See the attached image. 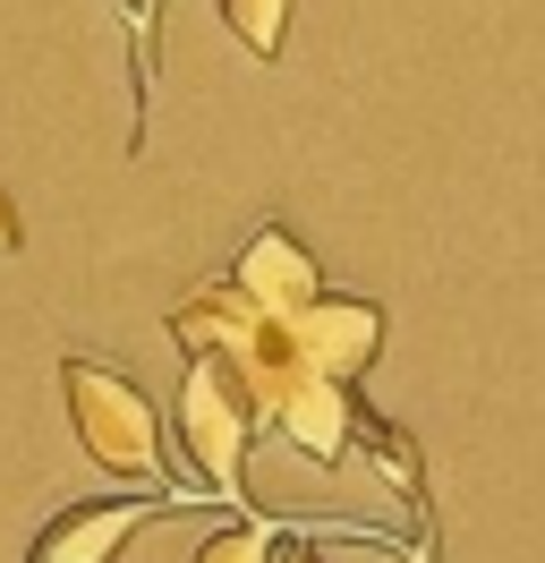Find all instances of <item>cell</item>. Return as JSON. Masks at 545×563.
Masks as SVG:
<instances>
[{
    "instance_id": "7",
    "label": "cell",
    "mask_w": 545,
    "mask_h": 563,
    "mask_svg": "<svg viewBox=\"0 0 545 563\" xmlns=\"http://www.w3.org/2000/svg\"><path fill=\"white\" fill-rule=\"evenodd\" d=\"M358 444H367V461L383 470V487H392L409 512H418V504H426V461H418V444H409L392 419H375V410L358 419Z\"/></svg>"
},
{
    "instance_id": "5",
    "label": "cell",
    "mask_w": 545,
    "mask_h": 563,
    "mask_svg": "<svg viewBox=\"0 0 545 563\" xmlns=\"http://www.w3.org/2000/svg\"><path fill=\"white\" fill-rule=\"evenodd\" d=\"M231 282L265 308V317H299V308H315L324 299V274H315V247L299 240V231H281V222H265L256 240L238 247Z\"/></svg>"
},
{
    "instance_id": "4",
    "label": "cell",
    "mask_w": 545,
    "mask_h": 563,
    "mask_svg": "<svg viewBox=\"0 0 545 563\" xmlns=\"http://www.w3.org/2000/svg\"><path fill=\"white\" fill-rule=\"evenodd\" d=\"M290 342H299V367L307 376H333V385H358L375 367V351H383V308L375 299H315V308H299L290 317Z\"/></svg>"
},
{
    "instance_id": "2",
    "label": "cell",
    "mask_w": 545,
    "mask_h": 563,
    "mask_svg": "<svg viewBox=\"0 0 545 563\" xmlns=\"http://www.w3.org/2000/svg\"><path fill=\"white\" fill-rule=\"evenodd\" d=\"M265 427V401L256 385L238 376L222 351H197L188 358V385H179V435L197 453V487L213 504H238V470H247V444Z\"/></svg>"
},
{
    "instance_id": "10",
    "label": "cell",
    "mask_w": 545,
    "mask_h": 563,
    "mask_svg": "<svg viewBox=\"0 0 545 563\" xmlns=\"http://www.w3.org/2000/svg\"><path fill=\"white\" fill-rule=\"evenodd\" d=\"M18 240H26V222H18V206H9V188H0V256H18Z\"/></svg>"
},
{
    "instance_id": "11",
    "label": "cell",
    "mask_w": 545,
    "mask_h": 563,
    "mask_svg": "<svg viewBox=\"0 0 545 563\" xmlns=\"http://www.w3.org/2000/svg\"><path fill=\"white\" fill-rule=\"evenodd\" d=\"M272 563H324V555H315L307 538H281V555H272Z\"/></svg>"
},
{
    "instance_id": "9",
    "label": "cell",
    "mask_w": 545,
    "mask_h": 563,
    "mask_svg": "<svg viewBox=\"0 0 545 563\" xmlns=\"http://www.w3.org/2000/svg\"><path fill=\"white\" fill-rule=\"evenodd\" d=\"M281 538H290V529L247 521V512H238L231 529H213V538L197 547V563H272V555H281Z\"/></svg>"
},
{
    "instance_id": "6",
    "label": "cell",
    "mask_w": 545,
    "mask_h": 563,
    "mask_svg": "<svg viewBox=\"0 0 545 563\" xmlns=\"http://www.w3.org/2000/svg\"><path fill=\"white\" fill-rule=\"evenodd\" d=\"M358 385H333V376H299V385L281 393V410H272V427L299 444L315 470H341L349 461V444H358Z\"/></svg>"
},
{
    "instance_id": "1",
    "label": "cell",
    "mask_w": 545,
    "mask_h": 563,
    "mask_svg": "<svg viewBox=\"0 0 545 563\" xmlns=\"http://www.w3.org/2000/svg\"><path fill=\"white\" fill-rule=\"evenodd\" d=\"M60 401H68V427H77V453L111 470V478H145V487H163V419H154V401L136 385L129 367H111V358H60Z\"/></svg>"
},
{
    "instance_id": "8",
    "label": "cell",
    "mask_w": 545,
    "mask_h": 563,
    "mask_svg": "<svg viewBox=\"0 0 545 563\" xmlns=\"http://www.w3.org/2000/svg\"><path fill=\"white\" fill-rule=\"evenodd\" d=\"M222 26H231L256 60H281V43H290V0H222Z\"/></svg>"
},
{
    "instance_id": "3",
    "label": "cell",
    "mask_w": 545,
    "mask_h": 563,
    "mask_svg": "<svg viewBox=\"0 0 545 563\" xmlns=\"http://www.w3.org/2000/svg\"><path fill=\"white\" fill-rule=\"evenodd\" d=\"M170 512V495H86V504H60L43 538L26 547V563H120L136 529H154Z\"/></svg>"
}]
</instances>
